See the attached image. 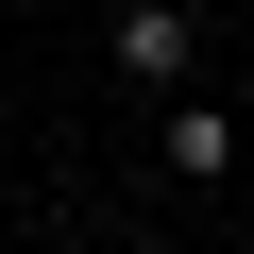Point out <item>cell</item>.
I'll return each mask as SVG.
<instances>
[{"mask_svg":"<svg viewBox=\"0 0 254 254\" xmlns=\"http://www.w3.org/2000/svg\"><path fill=\"white\" fill-rule=\"evenodd\" d=\"M203 68V17L187 0H119V85H187Z\"/></svg>","mask_w":254,"mask_h":254,"instance_id":"cell-1","label":"cell"},{"mask_svg":"<svg viewBox=\"0 0 254 254\" xmlns=\"http://www.w3.org/2000/svg\"><path fill=\"white\" fill-rule=\"evenodd\" d=\"M170 170H187V187H203V170H237V119H220L203 85H170Z\"/></svg>","mask_w":254,"mask_h":254,"instance_id":"cell-2","label":"cell"}]
</instances>
